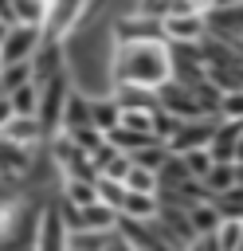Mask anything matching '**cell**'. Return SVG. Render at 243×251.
Returning <instances> with one entry per match:
<instances>
[{"label": "cell", "instance_id": "13", "mask_svg": "<svg viewBox=\"0 0 243 251\" xmlns=\"http://www.w3.org/2000/svg\"><path fill=\"white\" fill-rule=\"evenodd\" d=\"M114 102L122 106V110H157V90H149V86H133V82H114Z\"/></svg>", "mask_w": 243, "mask_h": 251}, {"label": "cell", "instance_id": "26", "mask_svg": "<svg viewBox=\"0 0 243 251\" xmlns=\"http://www.w3.org/2000/svg\"><path fill=\"white\" fill-rule=\"evenodd\" d=\"M12 4V24H43L47 0H8Z\"/></svg>", "mask_w": 243, "mask_h": 251}, {"label": "cell", "instance_id": "22", "mask_svg": "<svg viewBox=\"0 0 243 251\" xmlns=\"http://www.w3.org/2000/svg\"><path fill=\"white\" fill-rule=\"evenodd\" d=\"M212 208L219 212V220H243V188H227L212 196Z\"/></svg>", "mask_w": 243, "mask_h": 251}, {"label": "cell", "instance_id": "38", "mask_svg": "<svg viewBox=\"0 0 243 251\" xmlns=\"http://www.w3.org/2000/svg\"><path fill=\"white\" fill-rule=\"evenodd\" d=\"M231 161H239V165H243V133L235 137V153H231Z\"/></svg>", "mask_w": 243, "mask_h": 251}, {"label": "cell", "instance_id": "18", "mask_svg": "<svg viewBox=\"0 0 243 251\" xmlns=\"http://www.w3.org/2000/svg\"><path fill=\"white\" fill-rule=\"evenodd\" d=\"M4 98H8V106H12L16 118H35V106H39V82H24V86L8 90Z\"/></svg>", "mask_w": 243, "mask_h": 251}, {"label": "cell", "instance_id": "28", "mask_svg": "<svg viewBox=\"0 0 243 251\" xmlns=\"http://www.w3.org/2000/svg\"><path fill=\"white\" fill-rule=\"evenodd\" d=\"M59 133H67V137H71V141H74V145H78L82 153H94V149H98V145L106 141V133H102V129H94V126H78V129H59Z\"/></svg>", "mask_w": 243, "mask_h": 251}, {"label": "cell", "instance_id": "3", "mask_svg": "<svg viewBox=\"0 0 243 251\" xmlns=\"http://www.w3.org/2000/svg\"><path fill=\"white\" fill-rule=\"evenodd\" d=\"M82 8H86V0H47V8H43V24H39V35L63 43V39L78 27Z\"/></svg>", "mask_w": 243, "mask_h": 251}, {"label": "cell", "instance_id": "8", "mask_svg": "<svg viewBox=\"0 0 243 251\" xmlns=\"http://www.w3.org/2000/svg\"><path fill=\"white\" fill-rule=\"evenodd\" d=\"M157 110H165V114H172V118H180V122L200 118L192 90H188V86H180V82H172V78H165V82L157 86Z\"/></svg>", "mask_w": 243, "mask_h": 251}, {"label": "cell", "instance_id": "14", "mask_svg": "<svg viewBox=\"0 0 243 251\" xmlns=\"http://www.w3.org/2000/svg\"><path fill=\"white\" fill-rule=\"evenodd\" d=\"M0 137H4V141H16V145H31V149H35V145L43 141V129H39V122H35V118H16V114H12V118H8V126L0 129Z\"/></svg>", "mask_w": 243, "mask_h": 251}, {"label": "cell", "instance_id": "16", "mask_svg": "<svg viewBox=\"0 0 243 251\" xmlns=\"http://www.w3.org/2000/svg\"><path fill=\"white\" fill-rule=\"evenodd\" d=\"M118 122H122V106L114 102V94H98V98H90V126H94V129L110 133Z\"/></svg>", "mask_w": 243, "mask_h": 251}, {"label": "cell", "instance_id": "30", "mask_svg": "<svg viewBox=\"0 0 243 251\" xmlns=\"http://www.w3.org/2000/svg\"><path fill=\"white\" fill-rule=\"evenodd\" d=\"M176 126H180V118H172V114H165V110H153V118H149V129H153V137H157L161 145H169V137L176 133Z\"/></svg>", "mask_w": 243, "mask_h": 251}, {"label": "cell", "instance_id": "40", "mask_svg": "<svg viewBox=\"0 0 243 251\" xmlns=\"http://www.w3.org/2000/svg\"><path fill=\"white\" fill-rule=\"evenodd\" d=\"M8 27H12V24H4V20H0V39H4V35H8Z\"/></svg>", "mask_w": 243, "mask_h": 251}, {"label": "cell", "instance_id": "2", "mask_svg": "<svg viewBox=\"0 0 243 251\" xmlns=\"http://www.w3.org/2000/svg\"><path fill=\"white\" fill-rule=\"evenodd\" d=\"M71 94V78L67 75H55L39 86V106H35V122L43 129V137L59 133V122H63V102Z\"/></svg>", "mask_w": 243, "mask_h": 251}, {"label": "cell", "instance_id": "21", "mask_svg": "<svg viewBox=\"0 0 243 251\" xmlns=\"http://www.w3.org/2000/svg\"><path fill=\"white\" fill-rule=\"evenodd\" d=\"M184 212H188V224H192V231H196V235H208V231H216V227H219V212L212 208V200L192 204V208H184Z\"/></svg>", "mask_w": 243, "mask_h": 251}, {"label": "cell", "instance_id": "15", "mask_svg": "<svg viewBox=\"0 0 243 251\" xmlns=\"http://www.w3.org/2000/svg\"><path fill=\"white\" fill-rule=\"evenodd\" d=\"M78 126H90V94L71 90L67 102H63V122H59V129H78Z\"/></svg>", "mask_w": 243, "mask_h": 251}, {"label": "cell", "instance_id": "4", "mask_svg": "<svg viewBox=\"0 0 243 251\" xmlns=\"http://www.w3.org/2000/svg\"><path fill=\"white\" fill-rule=\"evenodd\" d=\"M110 35H114V43H165V27H161V20L141 16V12L118 16V20L110 24Z\"/></svg>", "mask_w": 243, "mask_h": 251}, {"label": "cell", "instance_id": "7", "mask_svg": "<svg viewBox=\"0 0 243 251\" xmlns=\"http://www.w3.org/2000/svg\"><path fill=\"white\" fill-rule=\"evenodd\" d=\"M219 118H188L176 126V133L169 137V153H188V149H208L212 133H216Z\"/></svg>", "mask_w": 243, "mask_h": 251}, {"label": "cell", "instance_id": "35", "mask_svg": "<svg viewBox=\"0 0 243 251\" xmlns=\"http://www.w3.org/2000/svg\"><path fill=\"white\" fill-rule=\"evenodd\" d=\"M184 251H219V243H216V231H208V235H192V239L184 243Z\"/></svg>", "mask_w": 243, "mask_h": 251}, {"label": "cell", "instance_id": "23", "mask_svg": "<svg viewBox=\"0 0 243 251\" xmlns=\"http://www.w3.org/2000/svg\"><path fill=\"white\" fill-rule=\"evenodd\" d=\"M59 200H67V204H74V208H86V204H94L98 196H94V184H90V180H63Z\"/></svg>", "mask_w": 243, "mask_h": 251}, {"label": "cell", "instance_id": "41", "mask_svg": "<svg viewBox=\"0 0 243 251\" xmlns=\"http://www.w3.org/2000/svg\"><path fill=\"white\" fill-rule=\"evenodd\" d=\"M0 98H4V86H0Z\"/></svg>", "mask_w": 243, "mask_h": 251}, {"label": "cell", "instance_id": "39", "mask_svg": "<svg viewBox=\"0 0 243 251\" xmlns=\"http://www.w3.org/2000/svg\"><path fill=\"white\" fill-rule=\"evenodd\" d=\"M231 4H243V0H208V8H231Z\"/></svg>", "mask_w": 243, "mask_h": 251}, {"label": "cell", "instance_id": "29", "mask_svg": "<svg viewBox=\"0 0 243 251\" xmlns=\"http://www.w3.org/2000/svg\"><path fill=\"white\" fill-rule=\"evenodd\" d=\"M59 173H63V180H90V184L98 180V173H94V165H90V153H78V157L67 161Z\"/></svg>", "mask_w": 243, "mask_h": 251}, {"label": "cell", "instance_id": "36", "mask_svg": "<svg viewBox=\"0 0 243 251\" xmlns=\"http://www.w3.org/2000/svg\"><path fill=\"white\" fill-rule=\"evenodd\" d=\"M102 251H133V247H129L118 231H110V239H106V247H102Z\"/></svg>", "mask_w": 243, "mask_h": 251}, {"label": "cell", "instance_id": "32", "mask_svg": "<svg viewBox=\"0 0 243 251\" xmlns=\"http://www.w3.org/2000/svg\"><path fill=\"white\" fill-rule=\"evenodd\" d=\"M122 184H125L129 192H157V173L129 165V173H125V180H122Z\"/></svg>", "mask_w": 243, "mask_h": 251}, {"label": "cell", "instance_id": "27", "mask_svg": "<svg viewBox=\"0 0 243 251\" xmlns=\"http://www.w3.org/2000/svg\"><path fill=\"white\" fill-rule=\"evenodd\" d=\"M216 243H219V251H239V243H243V220H219Z\"/></svg>", "mask_w": 243, "mask_h": 251}, {"label": "cell", "instance_id": "10", "mask_svg": "<svg viewBox=\"0 0 243 251\" xmlns=\"http://www.w3.org/2000/svg\"><path fill=\"white\" fill-rule=\"evenodd\" d=\"M35 251H67V227L59 220L55 200L39 208V227H35Z\"/></svg>", "mask_w": 243, "mask_h": 251}, {"label": "cell", "instance_id": "1", "mask_svg": "<svg viewBox=\"0 0 243 251\" xmlns=\"http://www.w3.org/2000/svg\"><path fill=\"white\" fill-rule=\"evenodd\" d=\"M110 78L157 90L169 78V43H114Z\"/></svg>", "mask_w": 243, "mask_h": 251}, {"label": "cell", "instance_id": "12", "mask_svg": "<svg viewBox=\"0 0 243 251\" xmlns=\"http://www.w3.org/2000/svg\"><path fill=\"white\" fill-rule=\"evenodd\" d=\"M90 165H94V173L106 176V180H125V173H129V157L118 153L110 141H102V145L90 153Z\"/></svg>", "mask_w": 243, "mask_h": 251}, {"label": "cell", "instance_id": "33", "mask_svg": "<svg viewBox=\"0 0 243 251\" xmlns=\"http://www.w3.org/2000/svg\"><path fill=\"white\" fill-rule=\"evenodd\" d=\"M219 118H227V122H243V90H227V94H219V110H216Z\"/></svg>", "mask_w": 243, "mask_h": 251}, {"label": "cell", "instance_id": "6", "mask_svg": "<svg viewBox=\"0 0 243 251\" xmlns=\"http://www.w3.org/2000/svg\"><path fill=\"white\" fill-rule=\"evenodd\" d=\"M39 24H12L8 35L0 39V63H24L39 47Z\"/></svg>", "mask_w": 243, "mask_h": 251}, {"label": "cell", "instance_id": "17", "mask_svg": "<svg viewBox=\"0 0 243 251\" xmlns=\"http://www.w3.org/2000/svg\"><path fill=\"white\" fill-rule=\"evenodd\" d=\"M118 216H125V220H153L157 216V192H129L125 188V200H122Z\"/></svg>", "mask_w": 243, "mask_h": 251}, {"label": "cell", "instance_id": "11", "mask_svg": "<svg viewBox=\"0 0 243 251\" xmlns=\"http://www.w3.org/2000/svg\"><path fill=\"white\" fill-rule=\"evenodd\" d=\"M31 161H35V149L31 145H16V141H4L0 137V180H20L31 173Z\"/></svg>", "mask_w": 243, "mask_h": 251}, {"label": "cell", "instance_id": "24", "mask_svg": "<svg viewBox=\"0 0 243 251\" xmlns=\"http://www.w3.org/2000/svg\"><path fill=\"white\" fill-rule=\"evenodd\" d=\"M94 196H98V204H106V208H122V200H125V184L122 180H106V176H98L94 180Z\"/></svg>", "mask_w": 243, "mask_h": 251}, {"label": "cell", "instance_id": "5", "mask_svg": "<svg viewBox=\"0 0 243 251\" xmlns=\"http://www.w3.org/2000/svg\"><path fill=\"white\" fill-rule=\"evenodd\" d=\"M27 63H31V82H39V86L55 75H67V51L59 39H39V47L31 51Z\"/></svg>", "mask_w": 243, "mask_h": 251}, {"label": "cell", "instance_id": "31", "mask_svg": "<svg viewBox=\"0 0 243 251\" xmlns=\"http://www.w3.org/2000/svg\"><path fill=\"white\" fill-rule=\"evenodd\" d=\"M200 180H204V188H208L212 196H216V192H227V188L235 184V180H231V165H212Z\"/></svg>", "mask_w": 243, "mask_h": 251}, {"label": "cell", "instance_id": "9", "mask_svg": "<svg viewBox=\"0 0 243 251\" xmlns=\"http://www.w3.org/2000/svg\"><path fill=\"white\" fill-rule=\"evenodd\" d=\"M165 43H200L208 35L204 27V12H184V16H165Z\"/></svg>", "mask_w": 243, "mask_h": 251}, {"label": "cell", "instance_id": "25", "mask_svg": "<svg viewBox=\"0 0 243 251\" xmlns=\"http://www.w3.org/2000/svg\"><path fill=\"white\" fill-rule=\"evenodd\" d=\"M24 82H31V63L27 59L24 63H0V86H4V94L16 90V86H24Z\"/></svg>", "mask_w": 243, "mask_h": 251}, {"label": "cell", "instance_id": "20", "mask_svg": "<svg viewBox=\"0 0 243 251\" xmlns=\"http://www.w3.org/2000/svg\"><path fill=\"white\" fill-rule=\"evenodd\" d=\"M106 141L118 149V153H133V149H141V145H149V141H157L153 133H137V129H125V126H114L110 133H106Z\"/></svg>", "mask_w": 243, "mask_h": 251}, {"label": "cell", "instance_id": "37", "mask_svg": "<svg viewBox=\"0 0 243 251\" xmlns=\"http://www.w3.org/2000/svg\"><path fill=\"white\" fill-rule=\"evenodd\" d=\"M8 118H12V106H8V98H0V129L8 126Z\"/></svg>", "mask_w": 243, "mask_h": 251}, {"label": "cell", "instance_id": "34", "mask_svg": "<svg viewBox=\"0 0 243 251\" xmlns=\"http://www.w3.org/2000/svg\"><path fill=\"white\" fill-rule=\"evenodd\" d=\"M180 161H184V169H188V176H204L208 169H212V157H208V149H188V153H180Z\"/></svg>", "mask_w": 243, "mask_h": 251}, {"label": "cell", "instance_id": "19", "mask_svg": "<svg viewBox=\"0 0 243 251\" xmlns=\"http://www.w3.org/2000/svg\"><path fill=\"white\" fill-rule=\"evenodd\" d=\"M125 157H129V165L157 173V169L169 161V145H161V141H149V145H141V149H133V153H125Z\"/></svg>", "mask_w": 243, "mask_h": 251}]
</instances>
